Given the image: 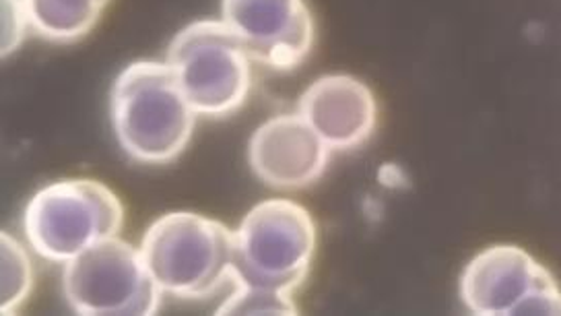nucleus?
Here are the masks:
<instances>
[{
    "instance_id": "obj_1",
    "label": "nucleus",
    "mask_w": 561,
    "mask_h": 316,
    "mask_svg": "<svg viewBox=\"0 0 561 316\" xmlns=\"http://www.w3.org/2000/svg\"><path fill=\"white\" fill-rule=\"evenodd\" d=\"M107 114L124 156L142 166L174 163L188 149L198 116L159 60H135L116 75Z\"/></svg>"
},
{
    "instance_id": "obj_2",
    "label": "nucleus",
    "mask_w": 561,
    "mask_h": 316,
    "mask_svg": "<svg viewBox=\"0 0 561 316\" xmlns=\"http://www.w3.org/2000/svg\"><path fill=\"white\" fill-rule=\"evenodd\" d=\"M139 250L159 290L172 298H215L238 281L236 232L201 213L161 215L142 234Z\"/></svg>"
},
{
    "instance_id": "obj_3",
    "label": "nucleus",
    "mask_w": 561,
    "mask_h": 316,
    "mask_svg": "<svg viewBox=\"0 0 561 316\" xmlns=\"http://www.w3.org/2000/svg\"><path fill=\"white\" fill-rule=\"evenodd\" d=\"M121 196L93 178H65L39 189L23 211V234L46 261L69 263L98 242L121 236Z\"/></svg>"
},
{
    "instance_id": "obj_4",
    "label": "nucleus",
    "mask_w": 561,
    "mask_h": 316,
    "mask_svg": "<svg viewBox=\"0 0 561 316\" xmlns=\"http://www.w3.org/2000/svg\"><path fill=\"white\" fill-rule=\"evenodd\" d=\"M168 67L194 112L224 121L238 114L252 91V58L221 19H198L172 37Z\"/></svg>"
},
{
    "instance_id": "obj_5",
    "label": "nucleus",
    "mask_w": 561,
    "mask_h": 316,
    "mask_svg": "<svg viewBox=\"0 0 561 316\" xmlns=\"http://www.w3.org/2000/svg\"><path fill=\"white\" fill-rule=\"evenodd\" d=\"M316 246L310 211L291 199H266L236 229L238 280L294 296L312 271Z\"/></svg>"
},
{
    "instance_id": "obj_6",
    "label": "nucleus",
    "mask_w": 561,
    "mask_h": 316,
    "mask_svg": "<svg viewBox=\"0 0 561 316\" xmlns=\"http://www.w3.org/2000/svg\"><path fill=\"white\" fill-rule=\"evenodd\" d=\"M62 292L77 315H156L165 296L139 248L116 238L91 246L65 263Z\"/></svg>"
},
{
    "instance_id": "obj_7",
    "label": "nucleus",
    "mask_w": 561,
    "mask_h": 316,
    "mask_svg": "<svg viewBox=\"0 0 561 316\" xmlns=\"http://www.w3.org/2000/svg\"><path fill=\"white\" fill-rule=\"evenodd\" d=\"M458 296L471 315H561V287L526 248L493 245L465 264Z\"/></svg>"
},
{
    "instance_id": "obj_8",
    "label": "nucleus",
    "mask_w": 561,
    "mask_h": 316,
    "mask_svg": "<svg viewBox=\"0 0 561 316\" xmlns=\"http://www.w3.org/2000/svg\"><path fill=\"white\" fill-rule=\"evenodd\" d=\"M221 21L263 69L291 72L314 50L316 21L308 0H221Z\"/></svg>"
},
{
    "instance_id": "obj_9",
    "label": "nucleus",
    "mask_w": 561,
    "mask_h": 316,
    "mask_svg": "<svg viewBox=\"0 0 561 316\" xmlns=\"http://www.w3.org/2000/svg\"><path fill=\"white\" fill-rule=\"evenodd\" d=\"M333 149L299 114H277L261 124L248 143L254 176L277 191H304L329 170Z\"/></svg>"
},
{
    "instance_id": "obj_10",
    "label": "nucleus",
    "mask_w": 561,
    "mask_h": 316,
    "mask_svg": "<svg viewBox=\"0 0 561 316\" xmlns=\"http://www.w3.org/2000/svg\"><path fill=\"white\" fill-rule=\"evenodd\" d=\"M298 114L333 151H355L376 133L378 100L366 81L334 72L304 89Z\"/></svg>"
},
{
    "instance_id": "obj_11",
    "label": "nucleus",
    "mask_w": 561,
    "mask_h": 316,
    "mask_svg": "<svg viewBox=\"0 0 561 316\" xmlns=\"http://www.w3.org/2000/svg\"><path fill=\"white\" fill-rule=\"evenodd\" d=\"M30 27L53 44H75L88 37L110 0H23Z\"/></svg>"
},
{
    "instance_id": "obj_12",
    "label": "nucleus",
    "mask_w": 561,
    "mask_h": 316,
    "mask_svg": "<svg viewBox=\"0 0 561 316\" xmlns=\"http://www.w3.org/2000/svg\"><path fill=\"white\" fill-rule=\"evenodd\" d=\"M0 257H2V281H0V313L15 315L34 290V264L27 248L9 232L0 236Z\"/></svg>"
},
{
    "instance_id": "obj_13",
    "label": "nucleus",
    "mask_w": 561,
    "mask_h": 316,
    "mask_svg": "<svg viewBox=\"0 0 561 316\" xmlns=\"http://www.w3.org/2000/svg\"><path fill=\"white\" fill-rule=\"evenodd\" d=\"M219 315H298V304L291 294L273 292L264 287H252L238 280L229 290L224 304L217 308Z\"/></svg>"
},
{
    "instance_id": "obj_14",
    "label": "nucleus",
    "mask_w": 561,
    "mask_h": 316,
    "mask_svg": "<svg viewBox=\"0 0 561 316\" xmlns=\"http://www.w3.org/2000/svg\"><path fill=\"white\" fill-rule=\"evenodd\" d=\"M2 7V34H0V56L9 58L23 46L30 27V19L23 0H0Z\"/></svg>"
}]
</instances>
